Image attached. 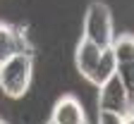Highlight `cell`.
Masks as SVG:
<instances>
[{"label": "cell", "instance_id": "obj_1", "mask_svg": "<svg viewBox=\"0 0 134 124\" xmlns=\"http://www.w3.org/2000/svg\"><path fill=\"white\" fill-rule=\"evenodd\" d=\"M34 79V55L19 52L0 67V91L7 98H24Z\"/></svg>", "mask_w": 134, "mask_h": 124}, {"label": "cell", "instance_id": "obj_2", "mask_svg": "<svg viewBox=\"0 0 134 124\" xmlns=\"http://www.w3.org/2000/svg\"><path fill=\"white\" fill-rule=\"evenodd\" d=\"M84 38L93 41L98 48H110L115 41V31H113V12L105 3L93 0L89 3L86 12H84Z\"/></svg>", "mask_w": 134, "mask_h": 124}, {"label": "cell", "instance_id": "obj_3", "mask_svg": "<svg viewBox=\"0 0 134 124\" xmlns=\"http://www.w3.org/2000/svg\"><path fill=\"white\" fill-rule=\"evenodd\" d=\"M96 103H98V110H108V112H117V115L127 117L134 108V96L125 86V81L115 74L103 86H98V100Z\"/></svg>", "mask_w": 134, "mask_h": 124}, {"label": "cell", "instance_id": "obj_4", "mask_svg": "<svg viewBox=\"0 0 134 124\" xmlns=\"http://www.w3.org/2000/svg\"><path fill=\"white\" fill-rule=\"evenodd\" d=\"M19 52H29L34 55L31 41L26 36L24 26H14L10 22H0V67H3L7 60H12Z\"/></svg>", "mask_w": 134, "mask_h": 124}, {"label": "cell", "instance_id": "obj_5", "mask_svg": "<svg viewBox=\"0 0 134 124\" xmlns=\"http://www.w3.org/2000/svg\"><path fill=\"white\" fill-rule=\"evenodd\" d=\"M50 122L53 124H86V112H84V105L74 98V96H60L53 105V112H50Z\"/></svg>", "mask_w": 134, "mask_h": 124}, {"label": "cell", "instance_id": "obj_6", "mask_svg": "<svg viewBox=\"0 0 134 124\" xmlns=\"http://www.w3.org/2000/svg\"><path fill=\"white\" fill-rule=\"evenodd\" d=\"M100 55H103V48H98L93 41L84 38V36L79 38V43H77V48H74V67H77V72L86 79V81L93 76Z\"/></svg>", "mask_w": 134, "mask_h": 124}, {"label": "cell", "instance_id": "obj_7", "mask_svg": "<svg viewBox=\"0 0 134 124\" xmlns=\"http://www.w3.org/2000/svg\"><path fill=\"white\" fill-rule=\"evenodd\" d=\"M115 74H117V60H115V52H113V45H110V48L103 50V55H100V60H98V67H96V72H93V76L89 81L93 86H103Z\"/></svg>", "mask_w": 134, "mask_h": 124}, {"label": "cell", "instance_id": "obj_8", "mask_svg": "<svg viewBox=\"0 0 134 124\" xmlns=\"http://www.w3.org/2000/svg\"><path fill=\"white\" fill-rule=\"evenodd\" d=\"M113 52H115L117 67L127 64V62H134V33H120V36H115Z\"/></svg>", "mask_w": 134, "mask_h": 124}, {"label": "cell", "instance_id": "obj_9", "mask_svg": "<svg viewBox=\"0 0 134 124\" xmlns=\"http://www.w3.org/2000/svg\"><path fill=\"white\" fill-rule=\"evenodd\" d=\"M98 124H125V117L117 112H108V110H98Z\"/></svg>", "mask_w": 134, "mask_h": 124}, {"label": "cell", "instance_id": "obj_10", "mask_svg": "<svg viewBox=\"0 0 134 124\" xmlns=\"http://www.w3.org/2000/svg\"><path fill=\"white\" fill-rule=\"evenodd\" d=\"M125 124H134V119H132V117L127 115V117H125Z\"/></svg>", "mask_w": 134, "mask_h": 124}, {"label": "cell", "instance_id": "obj_11", "mask_svg": "<svg viewBox=\"0 0 134 124\" xmlns=\"http://www.w3.org/2000/svg\"><path fill=\"white\" fill-rule=\"evenodd\" d=\"M129 117H132V119H134V108H132V112H129Z\"/></svg>", "mask_w": 134, "mask_h": 124}, {"label": "cell", "instance_id": "obj_12", "mask_svg": "<svg viewBox=\"0 0 134 124\" xmlns=\"http://www.w3.org/2000/svg\"><path fill=\"white\" fill-rule=\"evenodd\" d=\"M0 124H7V122H3V119H0Z\"/></svg>", "mask_w": 134, "mask_h": 124}, {"label": "cell", "instance_id": "obj_13", "mask_svg": "<svg viewBox=\"0 0 134 124\" xmlns=\"http://www.w3.org/2000/svg\"><path fill=\"white\" fill-rule=\"evenodd\" d=\"M48 124H53V122H48Z\"/></svg>", "mask_w": 134, "mask_h": 124}, {"label": "cell", "instance_id": "obj_14", "mask_svg": "<svg viewBox=\"0 0 134 124\" xmlns=\"http://www.w3.org/2000/svg\"><path fill=\"white\" fill-rule=\"evenodd\" d=\"M86 124H89V122H86Z\"/></svg>", "mask_w": 134, "mask_h": 124}]
</instances>
